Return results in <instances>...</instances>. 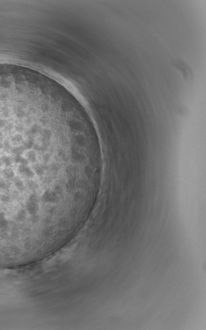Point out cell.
Returning a JSON list of instances; mask_svg holds the SVG:
<instances>
[{
    "label": "cell",
    "mask_w": 206,
    "mask_h": 330,
    "mask_svg": "<svg viewBox=\"0 0 206 330\" xmlns=\"http://www.w3.org/2000/svg\"><path fill=\"white\" fill-rule=\"evenodd\" d=\"M19 172L20 174L23 175V176H25L27 178H33V177H34L35 176V173L33 172V171L32 169H31L29 166H27V165H20L19 167Z\"/></svg>",
    "instance_id": "cell-1"
},
{
    "label": "cell",
    "mask_w": 206,
    "mask_h": 330,
    "mask_svg": "<svg viewBox=\"0 0 206 330\" xmlns=\"http://www.w3.org/2000/svg\"><path fill=\"white\" fill-rule=\"evenodd\" d=\"M3 174L4 177H5L7 180H10L14 178V172L12 169L10 168H5L3 171Z\"/></svg>",
    "instance_id": "cell-2"
},
{
    "label": "cell",
    "mask_w": 206,
    "mask_h": 330,
    "mask_svg": "<svg viewBox=\"0 0 206 330\" xmlns=\"http://www.w3.org/2000/svg\"><path fill=\"white\" fill-rule=\"evenodd\" d=\"M27 160L29 161L32 162H35L36 161H37V155H36L35 150L32 149V150L28 151L27 153Z\"/></svg>",
    "instance_id": "cell-3"
},
{
    "label": "cell",
    "mask_w": 206,
    "mask_h": 330,
    "mask_svg": "<svg viewBox=\"0 0 206 330\" xmlns=\"http://www.w3.org/2000/svg\"><path fill=\"white\" fill-rule=\"evenodd\" d=\"M0 159H1L2 163H3L6 166H10L12 164V159L9 156L3 155L0 158Z\"/></svg>",
    "instance_id": "cell-4"
},
{
    "label": "cell",
    "mask_w": 206,
    "mask_h": 330,
    "mask_svg": "<svg viewBox=\"0 0 206 330\" xmlns=\"http://www.w3.org/2000/svg\"><path fill=\"white\" fill-rule=\"evenodd\" d=\"M34 170L38 176H41L44 174V167L43 166H40V165H36L34 166Z\"/></svg>",
    "instance_id": "cell-5"
},
{
    "label": "cell",
    "mask_w": 206,
    "mask_h": 330,
    "mask_svg": "<svg viewBox=\"0 0 206 330\" xmlns=\"http://www.w3.org/2000/svg\"><path fill=\"white\" fill-rule=\"evenodd\" d=\"M19 163L22 165H27L28 163H29V161H28L27 159L24 158V157H22L21 159H20Z\"/></svg>",
    "instance_id": "cell-6"
},
{
    "label": "cell",
    "mask_w": 206,
    "mask_h": 330,
    "mask_svg": "<svg viewBox=\"0 0 206 330\" xmlns=\"http://www.w3.org/2000/svg\"><path fill=\"white\" fill-rule=\"evenodd\" d=\"M50 159V155H48V154H45V155H44V156H43V159H44V160H45V161H48V160H49V159Z\"/></svg>",
    "instance_id": "cell-7"
},
{
    "label": "cell",
    "mask_w": 206,
    "mask_h": 330,
    "mask_svg": "<svg viewBox=\"0 0 206 330\" xmlns=\"http://www.w3.org/2000/svg\"><path fill=\"white\" fill-rule=\"evenodd\" d=\"M1 165H2V162H1V159H0V166H1Z\"/></svg>",
    "instance_id": "cell-8"
}]
</instances>
